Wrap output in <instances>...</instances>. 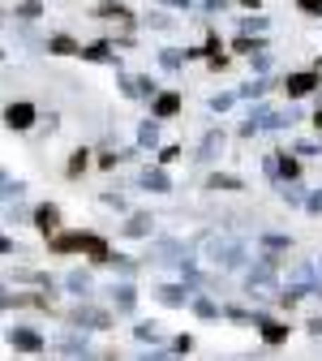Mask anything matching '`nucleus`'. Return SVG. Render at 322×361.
<instances>
[{
  "mask_svg": "<svg viewBox=\"0 0 322 361\" xmlns=\"http://www.w3.org/2000/svg\"><path fill=\"white\" fill-rule=\"evenodd\" d=\"M241 30H266V18H241Z\"/></svg>",
  "mask_w": 322,
  "mask_h": 361,
  "instance_id": "nucleus-35",
  "label": "nucleus"
},
{
  "mask_svg": "<svg viewBox=\"0 0 322 361\" xmlns=\"http://www.w3.org/2000/svg\"><path fill=\"white\" fill-rule=\"evenodd\" d=\"M5 305H13V297H5V288H0V310H5Z\"/></svg>",
  "mask_w": 322,
  "mask_h": 361,
  "instance_id": "nucleus-42",
  "label": "nucleus"
},
{
  "mask_svg": "<svg viewBox=\"0 0 322 361\" xmlns=\"http://www.w3.org/2000/svg\"><path fill=\"white\" fill-rule=\"evenodd\" d=\"M73 327L104 331V327H112V319H108V310H99V305H78V310H73Z\"/></svg>",
  "mask_w": 322,
  "mask_h": 361,
  "instance_id": "nucleus-2",
  "label": "nucleus"
},
{
  "mask_svg": "<svg viewBox=\"0 0 322 361\" xmlns=\"http://www.w3.org/2000/svg\"><path fill=\"white\" fill-rule=\"evenodd\" d=\"M120 90H125L129 99H155V82L151 78H125Z\"/></svg>",
  "mask_w": 322,
  "mask_h": 361,
  "instance_id": "nucleus-10",
  "label": "nucleus"
},
{
  "mask_svg": "<svg viewBox=\"0 0 322 361\" xmlns=\"http://www.w3.org/2000/svg\"><path fill=\"white\" fill-rule=\"evenodd\" d=\"M82 61H116L112 43H90V48H82Z\"/></svg>",
  "mask_w": 322,
  "mask_h": 361,
  "instance_id": "nucleus-21",
  "label": "nucleus"
},
{
  "mask_svg": "<svg viewBox=\"0 0 322 361\" xmlns=\"http://www.w3.org/2000/svg\"><path fill=\"white\" fill-rule=\"evenodd\" d=\"M314 86H322V73H318V69H305V73H288V82H284V90H288L292 99L309 95Z\"/></svg>",
  "mask_w": 322,
  "mask_h": 361,
  "instance_id": "nucleus-4",
  "label": "nucleus"
},
{
  "mask_svg": "<svg viewBox=\"0 0 322 361\" xmlns=\"http://www.w3.org/2000/svg\"><path fill=\"white\" fill-rule=\"evenodd\" d=\"M82 168H86V151H78V155H73V159H69V172H73V176H78V172H82Z\"/></svg>",
  "mask_w": 322,
  "mask_h": 361,
  "instance_id": "nucleus-37",
  "label": "nucleus"
},
{
  "mask_svg": "<svg viewBox=\"0 0 322 361\" xmlns=\"http://www.w3.org/2000/svg\"><path fill=\"white\" fill-rule=\"evenodd\" d=\"M142 190H151V194H168V190H172V180H168L163 168H147V172H142Z\"/></svg>",
  "mask_w": 322,
  "mask_h": 361,
  "instance_id": "nucleus-13",
  "label": "nucleus"
},
{
  "mask_svg": "<svg viewBox=\"0 0 322 361\" xmlns=\"http://www.w3.org/2000/svg\"><path fill=\"white\" fill-rule=\"evenodd\" d=\"M241 95H245V99H262V95H266V82H245Z\"/></svg>",
  "mask_w": 322,
  "mask_h": 361,
  "instance_id": "nucleus-28",
  "label": "nucleus"
},
{
  "mask_svg": "<svg viewBox=\"0 0 322 361\" xmlns=\"http://www.w3.org/2000/svg\"><path fill=\"white\" fill-rule=\"evenodd\" d=\"M108 293H112V305H116L120 314H133V305H137V293H133V284H112Z\"/></svg>",
  "mask_w": 322,
  "mask_h": 361,
  "instance_id": "nucleus-12",
  "label": "nucleus"
},
{
  "mask_svg": "<svg viewBox=\"0 0 322 361\" xmlns=\"http://www.w3.org/2000/svg\"><path fill=\"white\" fill-rule=\"evenodd\" d=\"M159 159H163V164H172V159H180V151H176V147H163V151H159Z\"/></svg>",
  "mask_w": 322,
  "mask_h": 361,
  "instance_id": "nucleus-38",
  "label": "nucleus"
},
{
  "mask_svg": "<svg viewBox=\"0 0 322 361\" xmlns=\"http://www.w3.org/2000/svg\"><path fill=\"white\" fill-rule=\"evenodd\" d=\"M297 9H305V13H314V18H322V0H297Z\"/></svg>",
  "mask_w": 322,
  "mask_h": 361,
  "instance_id": "nucleus-32",
  "label": "nucleus"
},
{
  "mask_svg": "<svg viewBox=\"0 0 322 361\" xmlns=\"http://www.w3.org/2000/svg\"><path fill=\"white\" fill-rule=\"evenodd\" d=\"M82 250L95 258V262H112V250H108V241L99 233H82Z\"/></svg>",
  "mask_w": 322,
  "mask_h": 361,
  "instance_id": "nucleus-11",
  "label": "nucleus"
},
{
  "mask_svg": "<svg viewBox=\"0 0 322 361\" xmlns=\"http://www.w3.org/2000/svg\"><path fill=\"white\" fill-rule=\"evenodd\" d=\"M237 52H249L254 56V52H266V48H262L258 39H237Z\"/></svg>",
  "mask_w": 322,
  "mask_h": 361,
  "instance_id": "nucleus-30",
  "label": "nucleus"
},
{
  "mask_svg": "<svg viewBox=\"0 0 322 361\" xmlns=\"http://www.w3.org/2000/svg\"><path fill=\"white\" fill-rule=\"evenodd\" d=\"M137 147H159V125H155V116L142 121V129H137Z\"/></svg>",
  "mask_w": 322,
  "mask_h": 361,
  "instance_id": "nucleus-19",
  "label": "nucleus"
},
{
  "mask_svg": "<svg viewBox=\"0 0 322 361\" xmlns=\"http://www.w3.org/2000/svg\"><path fill=\"white\" fill-rule=\"evenodd\" d=\"M159 61H163V69H180V65H185V52H176V48H163V52H159Z\"/></svg>",
  "mask_w": 322,
  "mask_h": 361,
  "instance_id": "nucleus-25",
  "label": "nucleus"
},
{
  "mask_svg": "<svg viewBox=\"0 0 322 361\" xmlns=\"http://www.w3.org/2000/svg\"><path fill=\"white\" fill-rule=\"evenodd\" d=\"M176 112H180V95H176V90H163V95H155V108H151L155 121H168V116H176Z\"/></svg>",
  "mask_w": 322,
  "mask_h": 361,
  "instance_id": "nucleus-7",
  "label": "nucleus"
},
{
  "mask_svg": "<svg viewBox=\"0 0 322 361\" xmlns=\"http://www.w3.org/2000/svg\"><path fill=\"white\" fill-rule=\"evenodd\" d=\"M35 228H39V233H48V237H52V233L61 228V211H56L52 202H43V207L35 211Z\"/></svg>",
  "mask_w": 322,
  "mask_h": 361,
  "instance_id": "nucleus-9",
  "label": "nucleus"
},
{
  "mask_svg": "<svg viewBox=\"0 0 322 361\" xmlns=\"http://www.w3.org/2000/svg\"><path fill=\"white\" fill-rule=\"evenodd\" d=\"M262 245H266V250L275 254V250H288L292 241H288V237H280V233H266V237H262Z\"/></svg>",
  "mask_w": 322,
  "mask_h": 361,
  "instance_id": "nucleus-27",
  "label": "nucleus"
},
{
  "mask_svg": "<svg viewBox=\"0 0 322 361\" xmlns=\"http://www.w3.org/2000/svg\"><path fill=\"white\" fill-rule=\"evenodd\" d=\"M284 202H305V190L297 185V180H288V185H284Z\"/></svg>",
  "mask_w": 322,
  "mask_h": 361,
  "instance_id": "nucleus-29",
  "label": "nucleus"
},
{
  "mask_svg": "<svg viewBox=\"0 0 322 361\" xmlns=\"http://www.w3.org/2000/svg\"><path fill=\"white\" fill-rule=\"evenodd\" d=\"M168 5H176V9H190V0H168Z\"/></svg>",
  "mask_w": 322,
  "mask_h": 361,
  "instance_id": "nucleus-43",
  "label": "nucleus"
},
{
  "mask_svg": "<svg viewBox=\"0 0 322 361\" xmlns=\"http://www.w3.org/2000/svg\"><path fill=\"white\" fill-rule=\"evenodd\" d=\"M309 331H314V336H322V319H314V323H309Z\"/></svg>",
  "mask_w": 322,
  "mask_h": 361,
  "instance_id": "nucleus-41",
  "label": "nucleus"
},
{
  "mask_svg": "<svg viewBox=\"0 0 322 361\" xmlns=\"http://www.w3.org/2000/svg\"><path fill=\"white\" fill-rule=\"evenodd\" d=\"M254 69L266 73V69H271V52H254Z\"/></svg>",
  "mask_w": 322,
  "mask_h": 361,
  "instance_id": "nucleus-36",
  "label": "nucleus"
},
{
  "mask_svg": "<svg viewBox=\"0 0 322 361\" xmlns=\"http://www.w3.org/2000/svg\"><path fill=\"white\" fill-rule=\"evenodd\" d=\"M194 314H198V319H215L219 305H215L211 297H194Z\"/></svg>",
  "mask_w": 322,
  "mask_h": 361,
  "instance_id": "nucleus-23",
  "label": "nucleus"
},
{
  "mask_svg": "<svg viewBox=\"0 0 322 361\" xmlns=\"http://www.w3.org/2000/svg\"><path fill=\"white\" fill-rule=\"evenodd\" d=\"M228 108H233V95H215L211 99V112H228Z\"/></svg>",
  "mask_w": 322,
  "mask_h": 361,
  "instance_id": "nucleus-33",
  "label": "nucleus"
},
{
  "mask_svg": "<svg viewBox=\"0 0 322 361\" xmlns=\"http://www.w3.org/2000/svg\"><path fill=\"white\" fill-rule=\"evenodd\" d=\"M137 361H172V353H147V357H137Z\"/></svg>",
  "mask_w": 322,
  "mask_h": 361,
  "instance_id": "nucleus-39",
  "label": "nucleus"
},
{
  "mask_svg": "<svg viewBox=\"0 0 322 361\" xmlns=\"http://www.w3.org/2000/svg\"><path fill=\"white\" fill-rule=\"evenodd\" d=\"M95 13H99V18H112V22H129V18H133L125 5H112V0H108V5H99Z\"/></svg>",
  "mask_w": 322,
  "mask_h": 361,
  "instance_id": "nucleus-22",
  "label": "nucleus"
},
{
  "mask_svg": "<svg viewBox=\"0 0 322 361\" xmlns=\"http://www.w3.org/2000/svg\"><path fill=\"white\" fill-rule=\"evenodd\" d=\"M147 22H151V26H155V30H168V26H172V18H168V13H151V18H147Z\"/></svg>",
  "mask_w": 322,
  "mask_h": 361,
  "instance_id": "nucleus-34",
  "label": "nucleus"
},
{
  "mask_svg": "<svg viewBox=\"0 0 322 361\" xmlns=\"http://www.w3.org/2000/svg\"><path fill=\"white\" fill-rule=\"evenodd\" d=\"M0 185H5V172H0Z\"/></svg>",
  "mask_w": 322,
  "mask_h": 361,
  "instance_id": "nucleus-45",
  "label": "nucleus"
},
{
  "mask_svg": "<svg viewBox=\"0 0 322 361\" xmlns=\"http://www.w3.org/2000/svg\"><path fill=\"white\" fill-rule=\"evenodd\" d=\"M190 297H194V293H190L185 284H163V288H159V301H163V305H172V310H176V305H185Z\"/></svg>",
  "mask_w": 322,
  "mask_h": 361,
  "instance_id": "nucleus-14",
  "label": "nucleus"
},
{
  "mask_svg": "<svg viewBox=\"0 0 322 361\" xmlns=\"http://www.w3.org/2000/svg\"><path fill=\"white\" fill-rule=\"evenodd\" d=\"M314 125H318V133H322V108H318V116H314Z\"/></svg>",
  "mask_w": 322,
  "mask_h": 361,
  "instance_id": "nucleus-44",
  "label": "nucleus"
},
{
  "mask_svg": "<svg viewBox=\"0 0 322 361\" xmlns=\"http://www.w3.org/2000/svg\"><path fill=\"white\" fill-rule=\"evenodd\" d=\"M254 323L262 327V340H266V344H284V340H288V327L275 323V319H266V314H254Z\"/></svg>",
  "mask_w": 322,
  "mask_h": 361,
  "instance_id": "nucleus-8",
  "label": "nucleus"
},
{
  "mask_svg": "<svg viewBox=\"0 0 322 361\" xmlns=\"http://www.w3.org/2000/svg\"><path fill=\"white\" fill-rule=\"evenodd\" d=\"M65 284H69L73 297H86V293H90V271H69V280H65Z\"/></svg>",
  "mask_w": 322,
  "mask_h": 361,
  "instance_id": "nucleus-18",
  "label": "nucleus"
},
{
  "mask_svg": "<svg viewBox=\"0 0 322 361\" xmlns=\"http://www.w3.org/2000/svg\"><path fill=\"white\" fill-rule=\"evenodd\" d=\"M219 151H223V133H219V129H211L206 138H202V155H198V159H202V164H211Z\"/></svg>",
  "mask_w": 322,
  "mask_h": 361,
  "instance_id": "nucleus-16",
  "label": "nucleus"
},
{
  "mask_svg": "<svg viewBox=\"0 0 322 361\" xmlns=\"http://www.w3.org/2000/svg\"><path fill=\"white\" fill-rule=\"evenodd\" d=\"M112 267L120 271V276H133V271H137V267H133V258H120V254L112 258Z\"/></svg>",
  "mask_w": 322,
  "mask_h": 361,
  "instance_id": "nucleus-31",
  "label": "nucleus"
},
{
  "mask_svg": "<svg viewBox=\"0 0 322 361\" xmlns=\"http://www.w3.org/2000/svg\"><path fill=\"white\" fill-rule=\"evenodd\" d=\"M305 207H309V211L318 215V211H322V194H314V198H305Z\"/></svg>",
  "mask_w": 322,
  "mask_h": 361,
  "instance_id": "nucleus-40",
  "label": "nucleus"
},
{
  "mask_svg": "<svg viewBox=\"0 0 322 361\" xmlns=\"http://www.w3.org/2000/svg\"><path fill=\"white\" fill-rule=\"evenodd\" d=\"M9 344L22 348V353H39V348H43V336H39L35 327H13V331H9Z\"/></svg>",
  "mask_w": 322,
  "mask_h": 361,
  "instance_id": "nucleus-5",
  "label": "nucleus"
},
{
  "mask_svg": "<svg viewBox=\"0 0 322 361\" xmlns=\"http://www.w3.org/2000/svg\"><path fill=\"white\" fill-rule=\"evenodd\" d=\"M211 258H215L219 267L233 271V267H241V262H245V245H241V241H228V237H223V241L215 237V241H211Z\"/></svg>",
  "mask_w": 322,
  "mask_h": 361,
  "instance_id": "nucleus-1",
  "label": "nucleus"
},
{
  "mask_svg": "<svg viewBox=\"0 0 322 361\" xmlns=\"http://www.w3.org/2000/svg\"><path fill=\"white\" fill-rule=\"evenodd\" d=\"M133 336L142 340V344H159V327H155V323H137V327H133Z\"/></svg>",
  "mask_w": 322,
  "mask_h": 361,
  "instance_id": "nucleus-24",
  "label": "nucleus"
},
{
  "mask_svg": "<svg viewBox=\"0 0 322 361\" xmlns=\"http://www.w3.org/2000/svg\"><path fill=\"white\" fill-rule=\"evenodd\" d=\"M271 280H275V258L266 254V258H258V262H254V271H249V288H262V293H266V284H271Z\"/></svg>",
  "mask_w": 322,
  "mask_h": 361,
  "instance_id": "nucleus-6",
  "label": "nucleus"
},
{
  "mask_svg": "<svg viewBox=\"0 0 322 361\" xmlns=\"http://www.w3.org/2000/svg\"><path fill=\"white\" fill-rule=\"evenodd\" d=\"M35 116H39V112H35V104H26V99L5 108V125H9V129H18V133H26V129L35 125Z\"/></svg>",
  "mask_w": 322,
  "mask_h": 361,
  "instance_id": "nucleus-3",
  "label": "nucleus"
},
{
  "mask_svg": "<svg viewBox=\"0 0 322 361\" xmlns=\"http://www.w3.org/2000/svg\"><path fill=\"white\" fill-rule=\"evenodd\" d=\"M151 224H155L151 215H129V224H125V233H129V237H147V233H151Z\"/></svg>",
  "mask_w": 322,
  "mask_h": 361,
  "instance_id": "nucleus-20",
  "label": "nucleus"
},
{
  "mask_svg": "<svg viewBox=\"0 0 322 361\" xmlns=\"http://www.w3.org/2000/svg\"><path fill=\"white\" fill-rule=\"evenodd\" d=\"M52 250H56V254L82 250V233H52Z\"/></svg>",
  "mask_w": 322,
  "mask_h": 361,
  "instance_id": "nucleus-17",
  "label": "nucleus"
},
{
  "mask_svg": "<svg viewBox=\"0 0 322 361\" xmlns=\"http://www.w3.org/2000/svg\"><path fill=\"white\" fill-rule=\"evenodd\" d=\"M206 190H241V180H237V176H219V172H215Z\"/></svg>",
  "mask_w": 322,
  "mask_h": 361,
  "instance_id": "nucleus-26",
  "label": "nucleus"
},
{
  "mask_svg": "<svg viewBox=\"0 0 322 361\" xmlns=\"http://www.w3.org/2000/svg\"><path fill=\"white\" fill-rule=\"evenodd\" d=\"M48 52H56V56H82V48H78L69 35H52L48 39Z\"/></svg>",
  "mask_w": 322,
  "mask_h": 361,
  "instance_id": "nucleus-15",
  "label": "nucleus"
}]
</instances>
